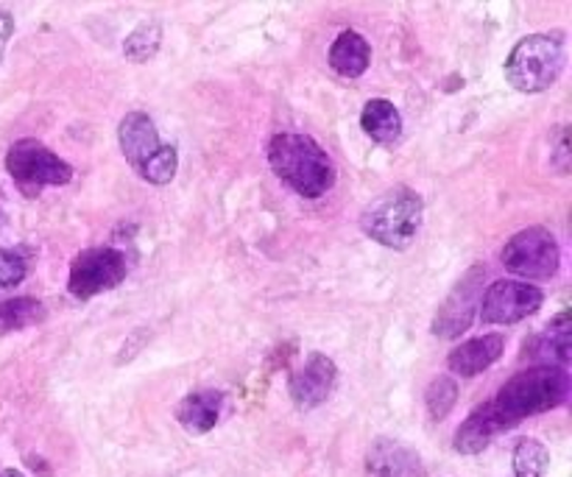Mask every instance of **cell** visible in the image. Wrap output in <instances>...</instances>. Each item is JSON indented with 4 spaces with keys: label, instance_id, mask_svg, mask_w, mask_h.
Segmentation results:
<instances>
[{
    "label": "cell",
    "instance_id": "6da1fadb",
    "mask_svg": "<svg viewBox=\"0 0 572 477\" xmlns=\"http://www.w3.org/2000/svg\"><path fill=\"white\" fill-rule=\"evenodd\" d=\"M269 165L302 198H322L335 187L338 171L322 145L307 134L280 132L269 143Z\"/></svg>",
    "mask_w": 572,
    "mask_h": 477
},
{
    "label": "cell",
    "instance_id": "7a4b0ae2",
    "mask_svg": "<svg viewBox=\"0 0 572 477\" xmlns=\"http://www.w3.org/2000/svg\"><path fill=\"white\" fill-rule=\"evenodd\" d=\"M570 397V375L555 366H531L519 371L511 380L503 382L495 400H489L492 411L500 419L503 430L517 427L522 419L539 416L561 408Z\"/></svg>",
    "mask_w": 572,
    "mask_h": 477
},
{
    "label": "cell",
    "instance_id": "3957f363",
    "mask_svg": "<svg viewBox=\"0 0 572 477\" xmlns=\"http://www.w3.org/2000/svg\"><path fill=\"white\" fill-rule=\"evenodd\" d=\"M424 215V202L413 187L397 185L380 193L369 207L360 213V229L375 243L386 249H408L419 235Z\"/></svg>",
    "mask_w": 572,
    "mask_h": 477
},
{
    "label": "cell",
    "instance_id": "277c9868",
    "mask_svg": "<svg viewBox=\"0 0 572 477\" xmlns=\"http://www.w3.org/2000/svg\"><path fill=\"white\" fill-rule=\"evenodd\" d=\"M566 65V48L561 34H528L508 54L506 82L519 93H544L559 82Z\"/></svg>",
    "mask_w": 572,
    "mask_h": 477
},
{
    "label": "cell",
    "instance_id": "5b68a950",
    "mask_svg": "<svg viewBox=\"0 0 572 477\" xmlns=\"http://www.w3.org/2000/svg\"><path fill=\"white\" fill-rule=\"evenodd\" d=\"M7 171L25 198H36L45 187H62L73 180L71 162L34 138L18 140L9 149Z\"/></svg>",
    "mask_w": 572,
    "mask_h": 477
},
{
    "label": "cell",
    "instance_id": "8992f818",
    "mask_svg": "<svg viewBox=\"0 0 572 477\" xmlns=\"http://www.w3.org/2000/svg\"><path fill=\"white\" fill-rule=\"evenodd\" d=\"M500 263L522 280H550L561 265L559 240L550 229L528 227L503 246Z\"/></svg>",
    "mask_w": 572,
    "mask_h": 477
},
{
    "label": "cell",
    "instance_id": "52a82bcc",
    "mask_svg": "<svg viewBox=\"0 0 572 477\" xmlns=\"http://www.w3.org/2000/svg\"><path fill=\"white\" fill-rule=\"evenodd\" d=\"M129 274V260L120 249L112 246H96V249H84L73 257L71 277H67V291L78 302L107 293L118 288Z\"/></svg>",
    "mask_w": 572,
    "mask_h": 477
},
{
    "label": "cell",
    "instance_id": "ba28073f",
    "mask_svg": "<svg viewBox=\"0 0 572 477\" xmlns=\"http://www.w3.org/2000/svg\"><path fill=\"white\" fill-rule=\"evenodd\" d=\"M544 293L537 285L519 280H497L483 291L477 316L483 324H517L522 318L533 316L542 307Z\"/></svg>",
    "mask_w": 572,
    "mask_h": 477
},
{
    "label": "cell",
    "instance_id": "9c48e42d",
    "mask_svg": "<svg viewBox=\"0 0 572 477\" xmlns=\"http://www.w3.org/2000/svg\"><path fill=\"white\" fill-rule=\"evenodd\" d=\"M483 280H486V265H472L453 291L447 293L433 318V335L439 338H461L472 327L483 299Z\"/></svg>",
    "mask_w": 572,
    "mask_h": 477
},
{
    "label": "cell",
    "instance_id": "30bf717a",
    "mask_svg": "<svg viewBox=\"0 0 572 477\" xmlns=\"http://www.w3.org/2000/svg\"><path fill=\"white\" fill-rule=\"evenodd\" d=\"M335 382H338V369L333 360L322 353H311L288 380V394L299 411H313L333 397Z\"/></svg>",
    "mask_w": 572,
    "mask_h": 477
},
{
    "label": "cell",
    "instance_id": "8fae6325",
    "mask_svg": "<svg viewBox=\"0 0 572 477\" xmlns=\"http://www.w3.org/2000/svg\"><path fill=\"white\" fill-rule=\"evenodd\" d=\"M366 477H428L422 458L393 438H377L366 453Z\"/></svg>",
    "mask_w": 572,
    "mask_h": 477
},
{
    "label": "cell",
    "instance_id": "7c38bea8",
    "mask_svg": "<svg viewBox=\"0 0 572 477\" xmlns=\"http://www.w3.org/2000/svg\"><path fill=\"white\" fill-rule=\"evenodd\" d=\"M118 143H120V151H123L126 162H129L138 173L143 171L145 162L162 149L154 120H151L145 112L123 115V120H120L118 126Z\"/></svg>",
    "mask_w": 572,
    "mask_h": 477
},
{
    "label": "cell",
    "instance_id": "4fadbf2b",
    "mask_svg": "<svg viewBox=\"0 0 572 477\" xmlns=\"http://www.w3.org/2000/svg\"><path fill=\"white\" fill-rule=\"evenodd\" d=\"M506 353V338L500 333L481 335V338L464 340L447 355V369L458 377H477L492 369Z\"/></svg>",
    "mask_w": 572,
    "mask_h": 477
},
{
    "label": "cell",
    "instance_id": "5bb4252c",
    "mask_svg": "<svg viewBox=\"0 0 572 477\" xmlns=\"http://www.w3.org/2000/svg\"><path fill=\"white\" fill-rule=\"evenodd\" d=\"M522 358L533 360L537 366H555V369H566L570 364V313H561L559 318L544 327V333L533 335L531 340H525Z\"/></svg>",
    "mask_w": 572,
    "mask_h": 477
},
{
    "label": "cell",
    "instance_id": "9a60e30c",
    "mask_svg": "<svg viewBox=\"0 0 572 477\" xmlns=\"http://www.w3.org/2000/svg\"><path fill=\"white\" fill-rule=\"evenodd\" d=\"M224 408V394L222 391H193L185 400L176 405V422L191 433V436H204L218 424Z\"/></svg>",
    "mask_w": 572,
    "mask_h": 477
},
{
    "label": "cell",
    "instance_id": "2e32d148",
    "mask_svg": "<svg viewBox=\"0 0 572 477\" xmlns=\"http://www.w3.org/2000/svg\"><path fill=\"white\" fill-rule=\"evenodd\" d=\"M500 433H506L500 419L495 416L489 402H483V405H477L475 411L464 419V424L455 430V449H458L461 455H477L489 447Z\"/></svg>",
    "mask_w": 572,
    "mask_h": 477
},
{
    "label": "cell",
    "instance_id": "e0dca14e",
    "mask_svg": "<svg viewBox=\"0 0 572 477\" xmlns=\"http://www.w3.org/2000/svg\"><path fill=\"white\" fill-rule=\"evenodd\" d=\"M330 67L344 78H360L371 65V45L358 31H341L338 40L330 45Z\"/></svg>",
    "mask_w": 572,
    "mask_h": 477
},
{
    "label": "cell",
    "instance_id": "ac0fdd59",
    "mask_svg": "<svg viewBox=\"0 0 572 477\" xmlns=\"http://www.w3.org/2000/svg\"><path fill=\"white\" fill-rule=\"evenodd\" d=\"M360 129L369 134L375 143L393 145L402 138V115L388 98H371L360 112Z\"/></svg>",
    "mask_w": 572,
    "mask_h": 477
},
{
    "label": "cell",
    "instance_id": "d6986e66",
    "mask_svg": "<svg viewBox=\"0 0 572 477\" xmlns=\"http://www.w3.org/2000/svg\"><path fill=\"white\" fill-rule=\"evenodd\" d=\"M45 318V305L40 299L31 296H18L0 302V335L20 333L25 327H34Z\"/></svg>",
    "mask_w": 572,
    "mask_h": 477
},
{
    "label": "cell",
    "instance_id": "ffe728a7",
    "mask_svg": "<svg viewBox=\"0 0 572 477\" xmlns=\"http://www.w3.org/2000/svg\"><path fill=\"white\" fill-rule=\"evenodd\" d=\"M162 45V25L160 20H143L138 29L131 31L123 42V56L134 65H143L157 56Z\"/></svg>",
    "mask_w": 572,
    "mask_h": 477
},
{
    "label": "cell",
    "instance_id": "44dd1931",
    "mask_svg": "<svg viewBox=\"0 0 572 477\" xmlns=\"http://www.w3.org/2000/svg\"><path fill=\"white\" fill-rule=\"evenodd\" d=\"M514 477H544L550 466V453L542 442L537 438H522L517 442L511 455Z\"/></svg>",
    "mask_w": 572,
    "mask_h": 477
},
{
    "label": "cell",
    "instance_id": "7402d4cb",
    "mask_svg": "<svg viewBox=\"0 0 572 477\" xmlns=\"http://www.w3.org/2000/svg\"><path fill=\"white\" fill-rule=\"evenodd\" d=\"M455 402H458V386H455V380L450 375H439L430 382L428 391H424V408H428L430 419H435V422L447 419Z\"/></svg>",
    "mask_w": 572,
    "mask_h": 477
},
{
    "label": "cell",
    "instance_id": "603a6c76",
    "mask_svg": "<svg viewBox=\"0 0 572 477\" xmlns=\"http://www.w3.org/2000/svg\"><path fill=\"white\" fill-rule=\"evenodd\" d=\"M176 171H180V151H176V145H162V149L145 162L140 176H143L145 182H151V185H168V182L176 176Z\"/></svg>",
    "mask_w": 572,
    "mask_h": 477
},
{
    "label": "cell",
    "instance_id": "cb8c5ba5",
    "mask_svg": "<svg viewBox=\"0 0 572 477\" xmlns=\"http://www.w3.org/2000/svg\"><path fill=\"white\" fill-rule=\"evenodd\" d=\"M29 274V263H25V257L20 251L12 249H0V291H7V288L20 285Z\"/></svg>",
    "mask_w": 572,
    "mask_h": 477
},
{
    "label": "cell",
    "instance_id": "d4e9b609",
    "mask_svg": "<svg viewBox=\"0 0 572 477\" xmlns=\"http://www.w3.org/2000/svg\"><path fill=\"white\" fill-rule=\"evenodd\" d=\"M14 34V18L9 12H0V59L7 54V45Z\"/></svg>",
    "mask_w": 572,
    "mask_h": 477
},
{
    "label": "cell",
    "instance_id": "484cf974",
    "mask_svg": "<svg viewBox=\"0 0 572 477\" xmlns=\"http://www.w3.org/2000/svg\"><path fill=\"white\" fill-rule=\"evenodd\" d=\"M0 477H25V475L20 469H3L0 471Z\"/></svg>",
    "mask_w": 572,
    "mask_h": 477
},
{
    "label": "cell",
    "instance_id": "4316f807",
    "mask_svg": "<svg viewBox=\"0 0 572 477\" xmlns=\"http://www.w3.org/2000/svg\"><path fill=\"white\" fill-rule=\"evenodd\" d=\"M7 221V207H3V191H0V224Z\"/></svg>",
    "mask_w": 572,
    "mask_h": 477
}]
</instances>
